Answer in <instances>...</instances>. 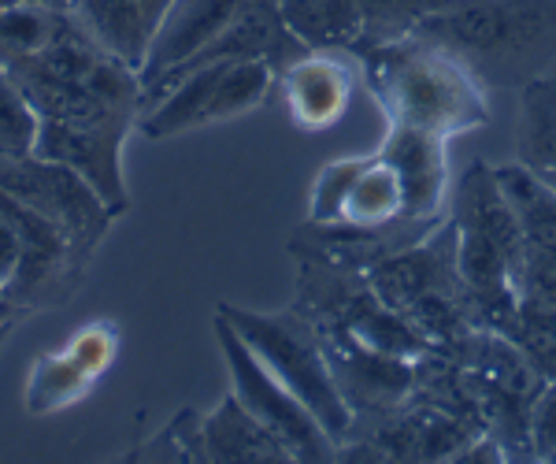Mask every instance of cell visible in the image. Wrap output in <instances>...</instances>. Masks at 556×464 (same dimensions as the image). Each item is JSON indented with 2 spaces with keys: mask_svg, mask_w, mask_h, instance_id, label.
I'll return each mask as SVG.
<instances>
[{
  "mask_svg": "<svg viewBox=\"0 0 556 464\" xmlns=\"http://www.w3.org/2000/svg\"><path fill=\"white\" fill-rule=\"evenodd\" d=\"M8 75L20 83L38 120L64 127L130 130L146 109L141 75L89 38L75 12L56 38L8 67Z\"/></svg>",
  "mask_w": 556,
  "mask_h": 464,
  "instance_id": "obj_1",
  "label": "cell"
},
{
  "mask_svg": "<svg viewBox=\"0 0 556 464\" xmlns=\"http://www.w3.org/2000/svg\"><path fill=\"white\" fill-rule=\"evenodd\" d=\"M361 57L390 127L424 130L450 141L490 123L486 86L442 45L408 34L401 41L361 49Z\"/></svg>",
  "mask_w": 556,
  "mask_h": 464,
  "instance_id": "obj_2",
  "label": "cell"
},
{
  "mask_svg": "<svg viewBox=\"0 0 556 464\" xmlns=\"http://www.w3.org/2000/svg\"><path fill=\"white\" fill-rule=\"evenodd\" d=\"M450 220L456 230V267L475 324L505 335L519 305L516 283L527 242L490 164L475 160L460 175L450 198Z\"/></svg>",
  "mask_w": 556,
  "mask_h": 464,
  "instance_id": "obj_3",
  "label": "cell"
},
{
  "mask_svg": "<svg viewBox=\"0 0 556 464\" xmlns=\"http://www.w3.org/2000/svg\"><path fill=\"white\" fill-rule=\"evenodd\" d=\"M419 38L450 49L482 86H519L556 64V0H471L416 26Z\"/></svg>",
  "mask_w": 556,
  "mask_h": 464,
  "instance_id": "obj_4",
  "label": "cell"
},
{
  "mask_svg": "<svg viewBox=\"0 0 556 464\" xmlns=\"http://www.w3.org/2000/svg\"><path fill=\"white\" fill-rule=\"evenodd\" d=\"M367 283L386 305L408 316L434 350H456L479 327L464 298L460 267H456V230L450 216L416 246L375 261L367 267Z\"/></svg>",
  "mask_w": 556,
  "mask_h": 464,
  "instance_id": "obj_5",
  "label": "cell"
},
{
  "mask_svg": "<svg viewBox=\"0 0 556 464\" xmlns=\"http://www.w3.org/2000/svg\"><path fill=\"white\" fill-rule=\"evenodd\" d=\"M219 316L260 356V364L316 416L323 431L334 439V446H342L349 431H353V409L345 405L342 390H338L316 324L301 309L253 312L238 305H219Z\"/></svg>",
  "mask_w": 556,
  "mask_h": 464,
  "instance_id": "obj_6",
  "label": "cell"
},
{
  "mask_svg": "<svg viewBox=\"0 0 556 464\" xmlns=\"http://www.w3.org/2000/svg\"><path fill=\"white\" fill-rule=\"evenodd\" d=\"M271 86L275 67L267 60H215L175 78L156 101H149L138 127L146 138H175L260 109Z\"/></svg>",
  "mask_w": 556,
  "mask_h": 464,
  "instance_id": "obj_7",
  "label": "cell"
},
{
  "mask_svg": "<svg viewBox=\"0 0 556 464\" xmlns=\"http://www.w3.org/2000/svg\"><path fill=\"white\" fill-rule=\"evenodd\" d=\"M0 190L38 212L41 220L56 223L75 256L93 253L115 220V209L97 193V186L86 175L41 153L0 156Z\"/></svg>",
  "mask_w": 556,
  "mask_h": 464,
  "instance_id": "obj_8",
  "label": "cell"
},
{
  "mask_svg": "<svg viewBox=\"0 0 556 464\" xmlns=\"http://www.w3.org/2000/svg\"><path fill=\"white\" fill-rule=\"evenodd\" d=\"M215 335H219L223 361H227L230 379H235V398L290 450V457L293 461H334V453H338L334 439H330L316 416L260 364V356L241 342V335L223 316H215Z\"/></svg>",
  "mask_w": 556,
  "mask_h": 464,
  "instance_id": "obj_9",
  "label": "cell"
},
{
  "mask_svg": "<svg viewBox=\"0 0 556 464\" xmlns=\"http://www.w3.org/2000/svg\"><path fill=\"white\" fill-rule=\"evenodd\" d=\"M316 331L338 390H342L345 405L353 409V421L393 413L412 398V387H416V364L412 361L364 346L361 338H353L342 327L316 324Z\"/></svg>",
  "mask_w": 556,
  "mask_h": 464,
  "instance_id": "obj_10",
  "label": "cell"
},
{
  "mask_svg": "<svg viewBox=\"0 0 556 464\" xmlns=\"http://www.w3.org/2000/svg\"><path fill=\"white\" fill-rule=\"evenodd\" d=\"M235 12H238V0H172L164 20L156 23L149 57L141 64V89H146V97L175 67H182L204 45L219 38L223 26L230 23Z\"/></svg>",
  "mask_w": 556,
  "mask_h": 464,
  "instance_id": "obj_11",
  "label": "cell"
},
{
  "mask_svg": "<svg viewBox=\"0 0 556 464\" xmlns=\"http://www.w3.org/2000/svg\"><path fill=\"white\" fill-rule=\"evenodd\" d=\"M130 130H97V127H64L41 120L34 153L75 167L97 186V193L115 212L127 209V178H123V141Z\"/></svg>",
  "mask_w": 556,
  "mask_h": 464,
  "instance_id": "obj_12",
  "label": "cell"
},
{
  "mask_svg": "<svg viewBox=\"0 0 556 464\" xmlns=\"http://www.w3.org/2000/svg\"><path fill=\"white\" fill-rule=\"evenodd\" d=\"M0 209L12 220L15 235H20V246H23L20 272H15V279L8 283L4 293H8V301H12V309H23V305L41 301L52 283H60L67 267L78 264V256L56 223L41 220L38 212H30L26 204L8 198L4 190H0Z\"/></svg>",
  "mask_w": 556,
  "mask_h": 464,
  "instance_id": "obj_13",
  "label": "cell"
},
{
  "mask_svg": "<svg viewBox=\"0 0 556 464\" xmlns=\"http://www.w3.org/2000/svg\"><path fill=\"white\" fill-rule=\"evenodd\" d=\"M286 78V104L293 123L304 130H323L338 123L353 97V75L327 52H304L298 64L282 71Z\"/></svg>",
  "mask_w": 556,
  "mask_h": 464,
  "instance_id": "obj_14",
  "label": "cell"
},
{
  "mask_svg": "<svg viewBox=\"0 0 556 464\" xmlns=\"http://www.w3.org/2000/svg\"><path fill=\"white\" fill-rule=\"evenodd\" d=\"M201 442H204V461H219V464L293 461L290 450H286L235 394L227 401H219V409L201 421Z\"/></svg>",
  "mask_w": 556,
  "mask_h": 464,
  "instance_id": "obj_15",
  "label": "cell"
},
{
  "mask_svg": "<svg viewBox=\"0 0 556 464\" xmlns=\"http://www.w3.org/2000/svg\"><path fill=\"white\" fill-rule=\"evenodd\" d=\"M71 12L101 49H108L115 60H123L141 75L156 23L149 20V12L138 0H75Z\"/></svg>",
  "mask_w": 556,
  "mask_h": 464,
  "instance_id": "obj_16",
  "label": "cell"
},
{
  "mask_svg": "<svg viewBox=\"0 0 556 464\" xmlns=\"http://www.w3.org/2000/svg\"><path fill=\"white\" fill-rule=\"evenodd\" d=\"M516 160L556 190V75H542L519 89Z\"/></svg>",
  "mask_w": 556,
  "mask_h": 464,
  "instance_id": "obj_17",
  "label": "cell"
},
{
  "mask_svg": "<svg viewBox=\"0 0 556 464\" xmlns=\"http://www.w3.org/2000/svg\"><path fill=\"white\" fill-rule=\"evenodd\" d=\"M278 15L308 52L361 45V0H278Z\"/></svg>",
  "mask_w": 556,
  "mask_h": 464,
  "instance_id": "obj_18",
  "label": "cell"
},
{
  "mask_svg": "<svg viewBox=\"0 0 556 464\" xmlns=\"http://www.w3.org/2000/svg\"><path fill=\"white\" fill-rule=\"evenodd\" d=\"M493 175H497L501 193L513 204L527 249L556 253V190L553 186L542 183L534 172H527L519 160L505 167H493Z\"/></svg>",
  "mask_w": 556,
  "mask_h": 464,
  "instance_id": "obj_19",
  "label": "cell"
},
{
  "mask_svg": "<svg viewBox=\"0 0 556 464\" xmlns=\"http://www.w3.org/2000/svg\"><path fill=\"white\" fill-rule=\"evenodd\" d=\"M71 12H52V8L38 4H20V0H8L0 8V67H12L20 60L41 52L45 45L64 30Z\"/></svg>",
  "mask_w": 556,
  "mask_h": 464,
  "instance_id": "obj_20",
  "label": "cell"
},
{
  "mask_svg": "<svg viewBox=\"0 0 556 464\" xmlns=\"http://www.w3.org/2000/svg\"><path fill=\"white\" fill-rule=\"evenodd\" d=\"M505 335L527 353V361L538 368V376L545 383L556 379V309L519 298L516 316Z\"/></svg>",
  "mask_w": 556,
  "mask_h": 464,
  "instance_id": "obj_21",
  "label": "cell"
},
{
  "mask_svg": "<svg viewBox=\"0 0 556 464\" xmlns=\"http://www.w3.org/2000/svg\"><path fill=\"white\" fill-rule=\"evenodd\" d=\"M430 15V0H361V45L356 49H371V45L401 41L416 34V26Z\"/></svg>",
  "mask_w": 556,
  "mask_h": 464,
  "instance_id": "obj_22",
  "label": "cell"
},
{
  "mask_svg": "<svg viewBox=\"0 0 556 464\" xmlns=\"http://www.w3.org/2000/svg\"><path fill=\"white\" fill-rule=\"evenodd\" d=\"M38 112L8 67H0V156H23L38 146Z\"/></svg>",
  "mask_w": 556,
  "mask_h": 464,
  "instance_id": "obj_23",
  "label": "cell"
},
{
  "mask_svg": "<svg viewBox=\"0 0 556 464\" xmlns=\"http://www.w3.org/2000/svg\"><path fill=\"white\" fill-rule=\"evenodd\" d=\"M516 287H519V298L556 309V253H538V249H527Z\"/></svg>",
  "mask_w": 556,
  "mask_h": 464,
  "instance_id": "obj_24",
  "label": "cell"
},
{
  "mask_svg": "<svg viewBox=\"0 0 556 464\" xmlns=\"http://www.w3.org/2000/svg\"><path fill=\"white\" fill-rule=\"evenodd\" d=\"M531 457L556 461V379L545 383L531 409Z\"/></svg>",
  "mask_w": 556,
  "mask_h": 464,
  "instance_id": "obj_25",
  "label": "cell"
},
{
  "mask_svg": "<svg viewBox=\"0 0 556 464\" xmlns=\"http://www.w3.org/2000/svg\"><path fill=\"white\" fill-rule=\"evenodd\" d=\"M20 256H23L20 235H15L12 220L4 216V209H0V290H8V283L15 279V272H20Z\"/></svg>",
  "mask_w": 556,
  "mask_h": 464,
  "instance_id": "obj_26",
  "label": "cell"
},
{
  "mask_svg": "<svg viewBox=\"0 0 556 464\" xmlns=\"http://www.w3.org/2000/svg\"><path fill=\"white\" fill-rule=\"evenodd\" d=\"M138 4L146 8L152 23H160V20H164V12H167V8H172V0H138Z\"/></svg>",
  "mask_w": 556,
  "mask_h": 464,
  "instance_id": "obj_27",
  "label": "cell"
},
{
  "mask_svg": "<svg viewBox=\"0 0 556 464\" xmlns=\"http://www.w3.org/2000/svg\"><path fill=\"white\" fill-rule=\"evenodd\" d=\"M20 4H38V8H52V12H71L75 0H20Z\"/></svg>",
  "mask_w": 556,
  "mask_h": 464,
  "instance_id": "obj_28",
  "label": "cell"
},
{
  "mask_svg": "<svg viewBox=\"0 0 556 464\" xmlns=\"http://www.w3.org/2000/svg\"><path fill=\"white\" fill-rule=\"evenodd\" d=\"M471 0H430V15H442V12H453V8H464Z\"/></svg>",
  "mask_w": 556,
  "mask_h": 464,
  "instance_id": "obj_29",
  "label": "cell"
},
{
  "mask_svg": "<svg viewBox=\"0 0 556 464\" xmlns=\"http://www.w3.org/2000/svg\"><path fill=\"white\" fill-rule=\"evenodd\" d=\"M12 301H8V293L4 290H0V319H12Z\"/></svg>",
  "mask_w": 556,
  "mask_h": 464,
  "instance_id": "obj_30",
  "label": "cell"
},
{
  "mask_svg": "<svg viewBox=\"0 0 556 464\" xmlns=\"http://www.w3.org/2000/svg\"><path fill=\"white\" fill-rule=\"evenodd\" d=\"M8 327H12V324H8V319H0V346H4V338H8Z\"/></svg>",
  "mask_w": 556,
  "mask_h": 464,
  "instance_id": "obj_31",
  "label": "cell"
},
{
  "mask_svg": "<svg viewBox=\"0 0 556 464\" xmlns=\"http://www.w3.org/2000/svg\"><path fill=\"white\" fill-rule=\"evenodd\" d=\"M4 4H8V0H0V8H4Z\"/></svg>",
  "mask_w": 556,
  "mask_h": 464,
  "instance_id": "obj_32",
  "label": "cell"
}]
</instances>
